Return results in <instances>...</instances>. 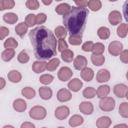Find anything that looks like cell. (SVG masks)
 Listing matches in <instances>:
<instances>
[{
	"label": "cell",
	"mask_w": 128,
	"mask_h": 128,
	"mask_svg": "<svg viewBox=\"0 0 128 128\" xmlns=\"http://www.w3.org/2000/svg\"><path fill=\"white\" fill-rule=\"evenodd\" d=\"M79 111L85 115H91L94 111V106L89 101H82L79 104Z\"/></svg>",
	"instance_id": "4fadbf2b"
},
{
	"label": "cell",
	"mask_w": 128,
	"mask_h": 128,
	"mask_svg": "<svg viewBox=\"0 0 128 128\" xmlns=\"http://www.w3.org/2000/svg\"><path fill=\"white\" fill-rule=\"evenodd\" d=\"M66 49H68V43L64 39H59L57 41V51L62 52Z\"/></svg>",
	"instance_id": "bcb514c9"
},
{
	"label": "cell",
	"mask_w": 128,
	"mask_h": 128,
	"mask_svg": "<svg viewBox=\"0 0 128 128\" xmlns=\"http://www.w3.org/2000/svg\"><path fill=\"white\" fill-rule=\"evenodd\" d=\"M25 5H26V7H27L28 9H30V10H37V9L39 8L40 3H39V1H37V0H27V1L25 2Z\"/></svg>",
	"instance_id": "ee69618b"
},
{
	"label": "cell",
	"mask_w": 128,
	"mask_h": 128,
	"mask_svg": "<svg viewBox=\"0 0 128 128\" xmlns=\"http://www.w3.org/2000/svg\"><path fill=\"white\" fill-rule=\"evenodd\" d=\"M60 65V59L57 58V57H54V58H51L48 62H47V65H46V70L48 71H55Z\"/></svg>",
	"instance_id": "d4e9b609"
},
{
	"label": "cell",
	"mask_w": 128,
	"mask_h": 128,
	"mask_svg": "<svg viewBox=\"0 0 128 128\" xmlns=\"http://www.w3.org/2000/svg\"><path fill=\"white\" fill-rule=\"evenodd\" d=\"M87 7L89 8V10L96 12L102 8V2L100 0H89L87 3Z\"/></svg>",
	"instance_id": "4dcf8cb0"
},
{
	"label": "cell",
	"mask_w": 128,
	"mask_h": 128,
	"mask_svg": "<svg viewBox=\"0 0 128 128\" xmlns=\"http://www.w3.org/2000/svg\"><path fill=\"white\" fill-rule=\"evenodd\" d=\"M15 6L14 0H0V11L12 9Z\"/></svg>",
	"instance_id": "e575fe53"
},
{
	"label": "cell",
	"mask_w": 128,
	"mask_h": 128,
	"mask_svg": "<svg viewBox=\"0 0 128 128\" xmlns=\"http://www.w3.org/2000/svg\"><path fill=\"white\" fill-rule=\"evenodd\" d=\"M56 97H57V100L59 102H68L72 99V93L70 90H68L67 88H61L58 90L57 94H56Z\"/></svg>",
	"instance_id": "9c48e42d"
},
{
	"label": "cell",
	"mask_w": 128,
	"mask_h": 128,
	"mask_svg": "<svg viewBox=\"0 0 128 128\" xmlns=\"http://www.w3.org/2000/svg\"><path fill=\"white\" fill-rule=\"evenodd\" d=\"M14 56H15V50H13V49H5L1 53V58L5 62L11 61L14 58Z\"/></svg>",
	"instance_id": "d6a6232c"
},
{
	"label": "cell",
	"mask_w": 128,
	"mask_h": 128,
	"mask_svg": "<svg viewBox=\"0 0 128 128\" xmlns=\"http://www.w3.org/2000/svg\"><path fill=\"white\" fill-rule=\"evenodd\" d=\"M87 3H88L87 0H75L74 1V4L78 8H86L87 7Z\"/></svg>",
	"instance_id": "f907efd6"
},
{
	"label": "cell",
	"mask_w": 128,
	"mask_h": 128,
	"mask_svg": "<svg viewBox=\"0 0 128 128\" xmlns=\"http://www.w3.org/2000/svg\"><path fill=\"white\" fill-rule=\"evenodd\" d=\"M88 15L89 10L87 8L72 7L71 10L63 16V24L67 32H69L70 35H82Z\"/></svg>",
	"instance_id": "7a4b0ae2"
},
{
	"label": "cell",
	"mask_w": 128,
	"mask_h": 128,
	"mask_svg": "<svg viewBox=\"0 0 128 128\" xmlns=\"http://www.w3.org/2000/svg\"><path fill=\"white\" fill-rule=\"evenodd\" d=\"M9 33H10V31H9V29H8L7 27H5V26H0V40L5 39V38L9 35Z\"/></svg>",
	"instance_id": "c3c4849f"
},
{
	"label": "cell",
	"mask_w": 128,
	"mask_h": 128,
	"mask_svg": "<svg viewBox=\"0 0 128 128\" xmlns=\"http://www.w3.org/2000/svg\"><path fill=\"white\" fill-rule=\"evenodd\" d=\"M119 115L123 118H128V102L124 101L120 104L119 109H118Z\"/></svg>",
	"instance_id": "60d3db41"
},
{
	"label": "cell",
	"mask_w": 128,
	"mask_h": 128,
	"mask_svg": "<svg viewBox=\"0 0 128 128\" xmlns=\"http://www.w3.org/2000/svg\"><path fill=\"white\" fill-rule=\"evenodd\" d=\"M61 59L67 63L72 62L74 60V52L70 49H66V50L62 51L61 52Z\"/></svg>",
	"instance_id": "f546056e"
},
{
	"label": "cell",
	"mask_w": 128,
	"mask_h": 128,
	"mask_svg": "<svg viewBox=\"0 0 128 128\" xmlns=\"http://www.w3.org/2000/svg\"><path fill=\"white\" fill-rule=\"evenodd\" d=\"M6 85V80L3 77H0V90H2Z\"/></svg>",
	"instance_id": "f5cc1de1"
},
{
	"label": "cell",
	"mask_w": 128,
	"mask_h": 128,
	"mask_svg": "<svg viewBox=\"0 0 128 128\" xmlns=\"http://www.w3.org/2000/svg\"><path fill=\"white\" fill-rule=\"evenodd\" d=\"M97 35L101 40H106L110 37V29L106 26H101L97 30Z\"/></svg>",
	"instance_id": "4316f807"
},
{
	"label": "cell",
	"mask_w": 128,
	"mask_h": 128,
	"mask_svg": "<svg viewBox=\"0 0 128 128\" xmlns=\"http://www.w3.org/2000/svg\"><path fill=\"white\" fill-rule=\"evenodd\" d=\"M57 128H66V127H64V126H59V127H57Z\"/></svg>",
	"instance_id": "6f0895ef"
},
{
	"label": "cell",
	"mask_w": 128,
	"mask_h": 128,
	"mask_svg": "<svg viewBox=\"0 0 128 128\" xmlns=\"http://www.w3.org/2000/svg\"><path fill=\"white\" fill-rule=\"evenodd\" d=\"M91 62L95 66H101L105 62V56L104 55H91Z\"/></svg>",
	"instance_id": "8d00e7d4"
},
{
	"label": "cell",
	"mask_w": 128,
	"mask_h": 128,
	"mask_svg": "<svg viewBox=\"0 0 128 128\" xmlns=\"http://www.w3.org/2000/svg\"><path fill=\"white\" fill-rule=\"evenodd\" d=\"M84 123V118L81 116V115H79V114H74V115H72L70 118H69V120H68V124H69V126H71V127H78V126H80V125H82Z\"/></svg>",
	"instance_id": "ffe728a7"
},
{
	"label": "cell",
	"mask_w": 128,
	"mask_h": 128,
	"mask_svg": "<svg viewBox=\"0 0 128 128\" xmlns=\"http://www.w3.org/2000/svg\"><path fill=\"white\" fill-rule=\"evenodd\" d=\"M111 74L107 69H100L96 74V81L98 83H106L110 80Z\"/></svg>",
	"instance_id": "5bb4252c"
},
{
	"label": "cell",
	"mask_w": 128,
	"mask_h": 128,
	"mask_svg": "<svg viewBox=\"0 0 128 128\" xmlns=\"http://www.w3.org/2000/svg\"><path fill=\"white\" fill-rule=\"evenodd\" d=\"M108 21L111 25H119L122 21V14L118 10H112L108 15Z\"/></svg>",
	"instance_id": "30bf717a"
},
{
	"label": "cell",
	"mask_w": 128,
	"mask_h": 128,
	"mask_svg": "<svg viewBox=\"0 0 128 128\" xmlns=\"http://www.w3.org/2000/svg\"><path fill=\"white\" fill-rule=\"evenodd\" d=\"M123 51V43L120 41H112L108 45V52L112 56H119V54Z\"/></svg>",
	"instance_id": "5b68a950"
},
{
	"label": "cell",
	"mask_w": 128,
	"mask_h": 128,
	"mask_svg": "<svg viewBox=\"0 0 128 128\" xmlns=\"http://www.w3.org/2000/svg\"><path fill=\"white\" fill-rule=\"evenodd\" d=\"M87 64H88V61H87V58L83 55H78L74 58L73 60V66L76 70H82L84 69L85 67H87Z\"/></svg>",
	"instance_id": "8fae6325"
},
{
	"label": "cell",
	"mask_w": 128,
	"mask_h": 128,
	"mask_svg": "<svg viewBox=\"0 0 128 128\" xmlns=\"http://www.w3.org/2000/svg\"><path fill=\"white\" fill-rule=\"evenodd\" d=\"M111 89H110V86L109 85H106V84H103V85H100L97 90H96V95L97 97L99 98H103V97H107L110 93Z\"/></svg>",
	"instance_id": "603a6c76"
},
{
	"label": "cell",
	"mask_w": 128,
	"mask_h": 128,
	"mask_svg": "<svg viewBox=\"0 0 128 128\" xmlns=\"http://www.w3.org/2000/svg\"><path fill=\"white\" fill-rule=\"evenodd\" d=\"M17 60H18L19 63L25 64V63H27V62L30 60V56H29V54L27 53L26 50H22V51H20V52L18 53V55H17Z\"/></svg>",
	"instance_id": "ab89813d"
},
{
	"label": "cell",
	"mask_w": 128,
	"mask_h": 128,
	"mask_svg": "<svg viewBox=\"0 0 128 128\" xmlns=\"http://www.w3.org/2000/svg\"><path fill=\"white\" fill-rule=\"evenodd\" d=\"M3 21L7 24H15L18 21V15L13 12H8L3 15Z\"/></svg>",
	"instance_id": "cb8c5ba5"
},
{
	"label": "cell",
	"mask_w": 128,
	"mask_h": 128,
	"mask_svg": "<svg viewBox=\"0 0 128 128\" xmlns=\"http://www.w3.org/2000/svg\"><path fill=\"white\" fill-rule=\"evenodd\" d=\"M93 45H94V42L93 41H86V42H84L82 44L81 49L84 52H91L92 51V48H93Z\"/></svg>",
	"instance_id": "7dc6e473"
},
{
	"label": "cell",
	"mask_w": 128,
	"mask_h": 128,
	"mask_svg": "<svg viewBox=\"0 0 128 128\" xmlns=\"http://www.w3.org/2000/svg\"><path fill=\"white\" fill-rule=\"evenodd\" d=\"M80 75H81V78L86 81V82H90L93 80L94 78V71L92 68H89V67H85L84 69H82L80 71Z\"/></svg>",
	"instance_id": "d6986e66"
},
{
	"label": "cell",
	"mask_w": 128,
	"mask_h": 128,
	"mask_svg": "<svg viewBox=\"0 0 128 128\" xmlns=\"http://www.w3.org/2000/svg\"><path fill=\"white\" fill-rule=\"evenodd\" d=\"M47 116V110L41 105H35L29 110V117L34 120H43Z\"/></svg>",
	"instance_id": "3957f363"
},
{
	"label": "cell",
	"mask_w": 128,
	"mask_h": 128,
	"mask_svg": "<svg viewBox=\"0 0 128 128\" xmlns=\"http://www.w3.org/2000/svg\"><path fill=\"white\" fill-rule=\"evenodd\" d=\"M69 114H70V109L66 105L58 106L55 109V111H54V115H55V117L58 120H64V119H66L69 116Z\"/></svg>",
	"instance_id": "ba28073f"
},
{
	"label": "cell",
	"mask_w": 128,
	"mask_h": 128,
	"mask_svg": "<svg viewBox=\"0 0 128 128\" xmlns=\"http://www.w3.org/2000/svg\"><path fill=\"white\" fill-rule=\"evenodd\" d=\"M39 92V96L41 99L43 100H49L52 98L53 96V91L51 88H49L48 86H41L38 90Z\"/></svg>",
	"instance_id": "9a60e30c"
},
{
	"label": "cell",
	"mask_w": 128,
	"mask_h": 128,
	"mask_svg": "<svg viewBox=\"0 0 128 128\" xmlns=\"http://www.w3.org/2000/svg\"><path fill=\"white\" fill-rule=\"evenodd\" d=\"M21 94L22 96H24L26 99H33L35 96H36V91L34 88L32 87H24L22 90H21Z\"/></svg>",
	"instance_id": "83f0119b"
},
{
	"label": "cell",
	"mask_w": 128,
	"mask_h": 128,
	"mask_svg": "<svg viewBox=\"0 0 128 128\" xmlns=\"http://www.w3.org/2000/svg\"><path fill=\"white\" fill-rule=\"evenodd\" d=\"M104 50H105V46H104V44L101 43V42H97V43H94L91 52H93L94 55H103Z\"/></svg>",
	"instance_id": "d590c367"
},
{
	"label": "cell",
	"mask_w": 128,
	"mask_h": 128,
	"mask_svg": "<svg viewBox=\"0 0 128 128\" xmlns=\"http://www.w3.org/2000/svg\"><path fill=\"white\" fill-rule=\"evenodd\" d=\"M115 106H116V102L112 97L107 96V97L100 98L99 100V108L104 112L113 111L115 109Z\"/></svg>",
	"instance_id": "277c9868"
},
{
	"label": "cell",
	"mask_w": 128,
	"mask_h": 128,
	"mask_svg": "<svg viewBox=\"0 0 128 128\" xmlns=\"http://www.w3.org/2000/svg\"><path fill=\"white\" fill-rule=\"evenodd\" d=\"M71 8H72V6H71L70 4H68V3H60L59 5L56 6L55 12H56L57 14H59V15L65 16V15L71 10Z\"/></svg>",
	"instance_id": "7402d4cb"
},
{
	"label": "cell",
	"mask_w": 128,
	"mask_h": 128,
	"mask_svg": "<svg viewBox=\"0 0 128 128\" xmlns=\"http://www.w3.org/2000/svg\"><path fill=\"white\" fill-rule=\"evenodd\" d=\"M117 35L120 38H125L128 34V24L127 23H120L117 27Z\"/></svg>",
	"instance_id": "f1b7e54d"
},
{
	"label": "cell",
	"mask_w": 128,
	"mask_h": 128,
	"mask_svg": "<svg viewBox=\"0 0 128 128\" xmlns=\"http://www.w3.org/2000/svg\"><path fill=\"white\" fill-rule=\"evenodd\" d=\"M113 128H128V125H127L126 123H120V124L114 125Z\"/></svg>",
	"instance_id": "db71d44e"
},
{
	"label": "cell",
	"mask_w": 128,
	"mask_h": 128,
	"mask_svg": "<svg viewBox=\"0 0 128 128\" xmlns=\"http://www.w3.org/2000/svg\"><path fill=\"white\" fill-rule=\"evenodd\" d=\"M120 56V61L123 62L124 64L128 63V50L127 49H123V51L119 54Z\"/></svg>",
	"instance_id": "681fc988"
},
{
	"label": "cell",
	"mask_w": 128,
	"mask_h": 128,
	"mask_svg": "<svg viewBox=\"0 0 128 128\" xmlns=\"http://www.w3.org/2000/svg\"><path fill=\"white\" fill-rule=\"evenodd\" d=\"M112 120L108 116H101L96 120V127L97 128H109L111 126Z\"/></svg>",
	"instance_id": "e0dca14e"
},
{
	"label": "cell",
	"mask_w": 128,
	"mask_h": 128,
	"mask_svg": "<svg viewBox=\"0 0 128 128\" xmlns=\"http://www.w3.org/2000/svg\"><path fill=\"white\" fill-rule=\"evenodd\" d=\"M20 128H35V125L32 123V122H29V121H25L21 124Z\"/></svg>",
	"instance_id": "816d5d0a"
},
{
	"label": "cell",
	"mask_w": 128,
	"mask_h": 128,
	"mask_svg": "<svg viewBox=\"0 0 128 128\" xmlns=\"http://www.w3.org/2000/svg\"><path fill=\"white\" fill-rule=\"evenodd\" d=\"M29 39L38 60L54 58L57 54V40L54 33L45 26H38L29 32Z\"/></svg>",
	"instance_id": "6da1fadb"
},
{
	"label": "cell",
	"mask_w": 128,
	"mask_h": 128,
	"mask_svg": "<svg viewBox=\"0 0 128 128\" xmlns=\"http://www.w3.org/2000/svg\"><path fill=\"white\" fill-rule=\"evenodd\" d=\"M67 87H68V90H70L72 92H78L83 87V82L79 78H72L69 80Z\"/></svg>",
	"instance_id": "7c38bea8"
},
{
	"label": "cell",
	"mask_w": 128,
	"mask_h": 128,
	"mask_svg": "<svg viewBox=\"0 0 128 128\" xmlns=\"http://www.w3.org/2000/svg\"><path fill=\"white\" fill-rule=\"evenodd\" d=\"M41 2H42L44 5H50V4H52L53 1H52V0H50V1H44V0H42Z\"/></svg>",
	"instance_id": "11a10c76"
},
{
	"label": "cell",
	"mask_w": 128,
	"mask_h": 128,
	"mask_svg": "<svg viewBox=\"0 0 128 128\" xmlns=\"http://www.w3.org/2000/svg\"><path fill=\"white\" fill-rule=\"evenodd\" d=\"M67 33L68 32L64 26H57L54 29V35L59 39H65V37L67 36Z\"/></svg>",
	"instance_id": "836d02e7"
},
{
	"label": "cell",
	"mask_w": 128,
	"mask_h": 128,
	"mask_svg": "<svg viewBox=\"0 0 128 128\" xmlns=\"http://www.w3.org/2000/svg\"><path fill=\"white\" fill-rule=\"evenodd\" d=\"M47 20V15L45 13H38L36 15V25L42 26V24H44Z\"/></svg>",
	"instance_id": "f6af8a7d"
},
{
	"label": "cell",
	"mask_w": 128,
	"mask_h": 128,
	"mask_svg": "<svg viewBox=\"0 0 128 128\" xmlns=\"http://www.w3.org/2000/svg\"><path fill=\"white\" fill-rule=\"evenodd\" d=\"M54 80V76L51 74H42L39 78V81L41 84H43L44 86H47L49 84H51Z\"/></svg>",
	"instance_id": "f35d334b"
},
{
	"label": "cell",
	"mask_w": 128,
	"mask_h": 128,
	"mask_svg": "<svg viewBox=\"0 0 128 128\" xmlns=\"http://www.w3.org/2000/svg\"><path fill=\"white\" fill-rule=\"evenodd\" d=\"M2 128H15V127L12 126V125H4Z\"/></svg>",
	"instance_id": "9f6ffc18"
},
{
	"label": "cell",
	"mask_w": 128,
	"mask_h": 128,
	"mask_svg": "<svg viewBox=\"0 0 128 128\" xmlns=\"http://www.w3.org/2000/svg\"><path fill=\"white\" fill-rule=\"evenodd\" d=\"M82 95L86 99H93L96 96V89L93 88V87H86L83 90Z\"/></svg>",
	"instance_id": "74e56055"
},
{
	"label": "cell",
	"mask_w": 128,
	"mask_h": 128,
	"mask_svg": "<svg viewBox=\"0 0 128 128\" xmlns=\"http://www.w3.org/2000/svg\"><path fill=\"white\" fill-rule=\"evenodd\" d=\"M25 23L28 26V28L29 27L32 28L33 26H35L36 25V15L35 14H32V13L27 14V16L25 17Z\"/></svg>",
	"instance_id": "7bdbcfd3"
},
{
	"label": "cell",
	"mask_w": 128,
	"mask_h": 128,
	"mask_svg": "<svg viewBox=\"0 0 128 128\" xmlns=\"http://www.w3.org/2000/svg\"><path fill=\"white\" fill-rule=\"evenodd\" d=\"M42 128H47V127H42Z\"/></svg>",
	"instance_id": "680465c9"
},
{
	"label": "cell",
	"mask_w": 128,
	"mask_h": 128,
	"mask_svg": "<svg viewBox=\"0 0 128 128\" xmlns=\"http://www.w3.org/2000/svg\"><path fill=\"white\" fill-rule=\"evenodd\" d=\"M7 77L11 83H19L22 80V74L18 70H15V69L10 70L7 74Z\"/></svg>",
	"instance_id": "44dd1931"
},
{
	"label": "cell",
	"mask_w": 128,
	"mask_h": 128,
	"mask_svg": "<svg viewBox=\"0 0 128 128\" xmlns=\"http://www.w3.org/2000/svg\"><path fill=\"white\" fill-rule=\"evenodd\" d=\"M27 32H28V26L26 25L25 22H20V23H18L16 25V27H15V33L18 36L23 37Z\"/></svg>",
	"instance_id": "484cf974"
},
{
	"label": "cell",
	"mask_w": 128,
	"mask_h": 128,
	"mask_svg": "<svg viewBox=\"0 0 128 128\" xmlns=\"http://www.w3.org/2000/svg\"><path fill=\"white\" fill-rule=\"evenodd\" d=\"M4 48L5 49H15L18 46V41L14 38V37H8L5 41H4Z\"/></svg>",
	"instance_id": "1f68e13d"
},
{
	"label": "cell",
	"mask_w": 128,
	"mask_h": 128,
	"mask_svg": "<svg viewBox=\"0 0 128 128\" xmlns=\"http://www.w3.org/2000/svg\"><path fill=\"white\" fill-rule=\"evenodd\" d=\"M68 42L73 46H78L82 43V35H70L68 38Z\"/></svg>",
	"instance_id": "b9f144b4"
},
{
	"label": "cell",
	"mask_w": 128,
	"mask_h": 128,
	"mask_svg": "<svg viewBox=\"0 0 128 128\" xmlns=\"http://www.w3.org/2000/svg\"><path fill=\"white\" fill-rule=\"evenodd\" d=\"M47 62L43 60H36L32 64V70L34 73H42L46 70Z\"/></svg>",
	"instance_id": "ac0fdd59"
},
{
	"label": "cell",
	"mask_w": 128,
	"mask_h": 128,
	"mask_svg": "<svg viewBox=\"0 0 128 128\" xmlns=\"http://www.w3.org/2000/svg\"><path fill=\"white\" fill-rule=\"evenodd\" d=\"M13 109L16 111V112H24L26 109H27V103L24 99L22 98H18V99H15L13 101Z\"/></svg>",
	"instance_id": "2e32d148"
},
{
	"label": "cell",
	"mask_w": 128,
	"mask_h": 128,
	"mask_svg": "<svg viewBox=\"0 0 128 128\" xmlns=\"http://www.w3.org/2000/svg\"><path fill=\"white\" fill-rule=\"evenodd\" d=\"M73 76V71L71 70V68L67 67V66H63L59 69L58 73H57V77L60 81L62 82H66L69 81Z\"/></svg>",
	"instance_id": "8992f818"
},
{
	"label": "cell",
	"mask_w": 128,
	"mask_h": 128,
	"mask_svg": "<svg viewBox=\"0 0 128 128\" xmlns=\"http://www.w3.org/2000/svg\"><path fill=\"white\" fill-rule=\"evenodd\" d=\"M113 92H114L115 96H117L118 98H127L128 86L126 84H124V83L116 84L113 87Z\"/></svg>",
	"instance_id": "52a82bcc"
}]
</instances>
